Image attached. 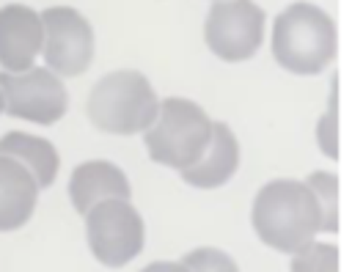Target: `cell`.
<instances>
[{"instance_id":"6da1fadb","label":"cell","mask_w":352,"mask_h":272,"mask_svg":"<svg viewBox=\"0 0 352 272\" xmlns=\"http://www.w3.org/2000/svg\"><path fill=\"white\" fill-rule=\"evenodd\" d=\"M250 220L256 236L267 247L278 253H297L319 234L322 212L305 181L275 179L256 192Z\"/></svg>"},{"instance_id":"7a4b0ae2","label":"cell","mask_w":352,"mask_h":272,"mask_svg":"<svg viewBox=\"0 0 352 272\" xmlns=\"http://www.w3.org/2000/svg\"><path fill=\"white\" fill-rule=\"evenodd\" d=\"M338 52L336 22L314 3H292L272 22V58L292 74H319Z\"/></svg>"},{"instance_id":"3957f363","label":"cell","mask_w":352,"mask_h":272,"mask_svg":"<svg viewBox=\"0 0 352 272\" xmlns=\"http://www.w3.org/2000/svg\"><path fill=\"white\" fill-rule=\"evenodd\" d=\"M160 110V99L146 80V74L135 69H118L104 74L88 93L85 113L88 121L99 132L110 135H135L146 132Z\"/></svg>"},{"instance_id":"277c9868","label":"cell","mask_w":352,"mask_h":272,"mask_svg":"<svg viewBox=\"0 0 352 272\" xmlns=\"http://www.w3.org/2000/svg\"><path fill=\"white\" fill-rule=\"evenodd\" d=\"M148 159L173 170H184L201 159L212 140V118L190 99L168 96L160 102L154 124L143 132Z\"/></svg>"},{"instance_id":"5b68a950","label":"cell","mask_w":352,"mask_h":272,"mask_svg":"<svg viewBox=\"0 0 352 272\" xmlns=\"http://www.w3.org/2000/svg\"><path fill=\"white\" fill-rule=\"evenodd\" d=\"M85 239L94 258L104 267L129 264L146 242V225L140 212L124 198H107L94 203L85 214Z\"/></svg>"},{"instance_id":"8992f818","label":"cell","mask_w":352,"mask_h":272,"mask_svg":"<svg viewBox=\"0 0 352 272\" xmlns=\"http://www.w3.org/2000/svg\"><path fill=\"white\" fill-rule=\"evenodd\" d=\"M204 41L226 63L248 60L264 44V11L253 0H214L204 22Z\"/></svg>"},{"instance_id":"52a82bcc","label":"cell","mask_w":352,"mask_h":272,"mask_svg":"<svg viewBox=\"0 0 352 272\" xmlns=\"http://www.w3.org/2000/svg\"><path fill=\"white\" fill-rule=\"evenodd\" d=\"M41 16V52L44 63L58 77H77L94 60V27L72 5L44 8Z\"/></svg>"},{"instance_id":"ba28073f","label":"cell","mask_w":352,"mask_h":272,"mask_svg":"<svg viewBox=\"0 0 352 272\" xmlns=\"http://www.w3.org/2000/svg\"><path fill=\"white\" fill-rule=\"evenodd\" d=\"M3 113L33 121V124H58L69 110V93L58 74L44 66H30L28 71H0Z\"/></svg>"},{"instance_id":"9c48e42d","label":"cell","mask_w":352,"mask_h":272,"mask_svg":"<svg viewBox=\"0 0 352 272\" xmlns=\"http://www.w3.org/2000/svg\"><path fill=\"white\" fill-rule=\"evenodd\" d=\"M41 52V16L30 5L8 3L0 8V66L3 71H28Z\"/></svg>"},{"instance_id":"30bf717a","label":"cell","mask_w":352,"mask_h":272,"mask_svg":"<svg viewBox=\"0 0 352 272\" xmlns=\"http://www.w3.org/2000/svg\"><path fill=\"white\" fill-rule=\"evenodd\" d=\"M239 168V140L231 132V126L226 121H212V140L206 146V151L201 154V159L182 173V179L190 187L198 190H217L223 187Z\"/></svg>"},{"instance_id":"8fae6325","label":"cell","mask_w":352,"mask_h":272,"mask_svg":"<svg viewBox=\"0 0 352 272\" xmlns=\"http://www.w3.org/2000/svg\"><path fill=\"white\" fill-rule=\"evenodd\" d=\"M129 195H132V187L126 173L107 159H88L72 170L69 198L80 214H85L99 201H107V198L129 201Z\"/></svg>"},{"instance_id":"7c38bea8","label":"cell","mask_w":352,"mask_h":272,"mask_svg":"<svg viewBox=\"0 0 352 272\" xmlns=\"http://www.w3.org/2000/svg\"><path fill=\"white\" fill-rule=\"evenodd\" d=\"M38 184L16 159L0 154V231L22 228L36 209Z\"/></svg>"},{"instance_id":"4fadbf2b","label":"cell","mask_w":352,"mask_h":272,"mask_svg":"<svg viewBox=\"0 0 352 272\" xmlns=\"http://www.w3.org/2000/svg\"><path fill=\"white\" fill-rule=\"evenodd\" d=\"M0 154L11 157L22 168H28V173L36 179L38 190L50 187L58 176V168H60L58 148L47 137L28 135V132H6L0 137Z\"/></svg>"},{"instance_id":"5bb4252c","label":"cell","mask_w":352,"mask_h":272,"mask_svg":"<svg viewBox=\"0 0 352 272\" xmlns=\"http://www.w3.org/2000/svg\"><path fill=\"white\" fill-rule=\"evenodd\" d=\"M305 184L311 187V192L319 203V212H322L319 231L336 234L338 231V176L327 173V170H314L305 179Z\"/></svg>"},{"instance_id":"9a60e30c","label":"cell","mask_w":352,"mask_h":272,"mask_svg":"<svg viewBox=\"0 0 352 272\" xmlns=\"http://www.w3.org/2000/svg\"><path fill=\"white\" fill-rule=\"evenodd\" d=\"M292 256V272H338V247L330 242H311Z\"/></svg>"},{"instance_id":"2e32d148","label":"cell","mask_w":352,"mask_h":272,"mask_svg":"<svg viewBox=\"0 0 352 272\" xmlns=\"http://www.w3.org/2000/svg\"><path fill=\"white\" fill-rule=\"evenodd\" d=\"M182 264L190 272H239L236 261L226 250H217V247H195L184 253Z\"/></svg>"},{"instance_id":"e0dca14e","label":"cell","mask_w":352,"mask_h":272,"mask_svg":"<svg viewBox=\"0 0 352 272\" xmlns=\"http://www.w3.org/2000/svg\"><path fill=\"white\" fill-rule=\"evenodd\" d=\"M316 143H319V148H322L324 157L338 159V110H336V102H333L330 110L319 118V126H316Z\"/></svg>"},{"instance_id":"ac0fdd59","label":"cell","mask_w":352,"mask_h":272,"mask_svg":"<svg viewBox=\"0 0 352 272\" xmlns=\"http://www.w3.org/2000/svg\"><path fill=\"white\" fill-rule=\"evenodd\" d=\"M140 272H190L182 261H154L148 267H143Z\"/></svg>"},{"instance_id":"d6986e66","label":"cell","mask_w":352,"mask_h":272,"mask_svg":"<svg viewBox=\"0 0 352 272\" xmlns=\"http://www.w3.org/2000/svg\"><path fill=\"white\" fill-rule=\"evenodd\" d=\"M0 113H3V93H0Z\"/></svg>"}]
</instances>
